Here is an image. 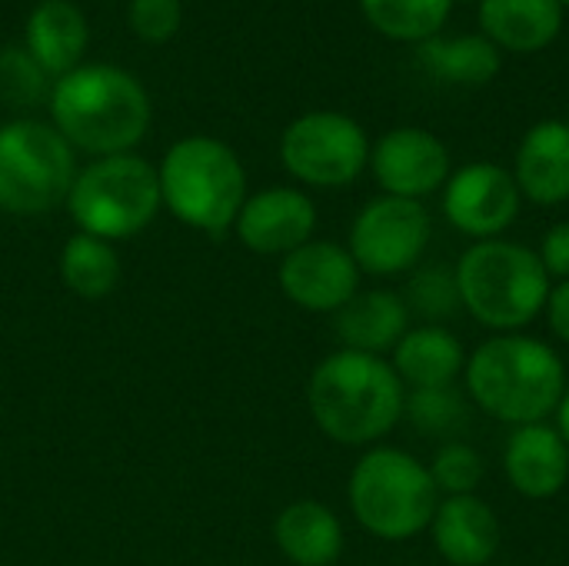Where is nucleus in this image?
<instances>
[{
  "label": "nucleus",
  "mask_w": 569,
  "mask_h": 566,
  "mask_svg": "<svg viewBox=\"0 0 569 566\" xmlns=\"http://www.w3.org/2000/svg\"><path fill=\"white\" fill-rule=\"evenodd\" d=\"M77 177V150L53 123L10 120L0 127V210L40 217L67 203Z\"/></svg>",
  "instance_id": "nucleus-8"
},
{
  "label": "nucleus",
  "mask_w": 569,
  "mask_h": 566,
  "mask_svg": "<svg viewBox=\"0 0 569 566\" xmlns=\"http://www.w3.org/2000/svg\"><path fill=\"white\" fill-rule=\"evenodd\" d=\"M470 397L457 384L450 387H427V390H407L403 420H410L423 437L437 440H457V434L470 424Z\"/></svg>",
  "instance_id": "nucleus-26"
},
{
  "label": "nucleus",
  "mask_w": 569,
  "mask_h": 566,
  "mask_svg": "<svg viewBox=\"0 0 569 566\" xmlns=\"http://www.w3.org/2000/svg\"><path fill=\"white\" fill-rule=\"evenodd\" d=\"M537 257L543 264V270L550 274L553 284L569 280V220H557L537 247Z\"/></svg>",
  "instance_id": "nucleus-30"
},
{
  "label": "nucleus",
  "mask_w": 569,
  "mask_h": 566,
  "mask_svg": "<svg viewBox=\"0 0 569 566\" xmlns=\"http://www.w3.org/2000/svg\"><path fill=\"white\" fill-rule=\"evenodd\" d=\"M370 173L387 197L427 200L453 173L447 143L423 127H393L370 143Z\"/></svg>",
  "instance_id": "nucleus-12"
},
{
  "label": "nucleus",
  "mask_w": 569,
  "mask_h": 566,
  "mask_svg": "<svg viewBox=\"0 0 569 566\" xmlns=\"http://www.w3.org/2000/svg\"><path fill=\"white\" fill-rule=\"evenodd\" d=\"M53 127L90 157L130 153L150 127L143 83L117 63H80L57 77L50 93Z\"/></svg>",
  "instance_id": "nucleus-3"
},
{
  "label": "nucleus",
  "mask_w": 569,
  "mask_h": 566,
  "mask_svg": "<svg viewBox=\"0 0 569 566\" xmlns=\"http://www.w3.org/2000/svg\"><path fill=\"white\" fill-rule=\"evenodd\" d=\"M543 314H547V324H550L553 337L569 347V280H560V284L550 287Z\"/></svg>",
  "instance_id": "nucleus-31"
},
{
  "label": "nucleus",
  "mask_w": 569,
  "mask_h": 566,
  "mask_svg": "<svg viewBox=\"0 0 569 566\" xmlns=\"http://www.w3.org/2000/svg\"><path fill=\"white\" fill-rule=\"evenodd\" d=\"M157 177L163 207L180 224L210 237L233 230L247 200V170L230 143L207 133L183 137L163 153Z\"/></svg>",
  "instance_id": "nucleus-6"
},
{
  "label": "nucleus",
  "mask_w": 569,
  "mask_h": 566,
  "mask_svg": "<svg viewBox=\"0 0 569 566\" xmlns=\"http://www.w3.org/2000/svg\"><path fill=\"white\" fill-rule=\"evenodd\" d=\"M410 317L413 314L403 294L373 287V290H360L350 304H343L333 314V334L343 350L390 357L393 347L403 340V334L413 327Z\"/></svg>",
  "instance_id": "nucleus-18"
},
{
  "label": "nucleus",
  "mask_w": 569,
  "mask_h": 566,
  "mask_svg": "<svg viewBox=\"0 0 569 566\" xmlns=\"http://www.w3.org/2000/svg\"><path fill=\"white\" fill-rule=\"evenodd\" d=\"M553 427L560 430V437L567 440L569 447V387L567 394H563V400H560V407H557V414H553Z\"/></svg>",
  "instance_id": "nucleus-32"
},
{
  "label": "nucleus",
  "mask_w": 569,
  "mask_h": 566,
  "mask_svg": "<svg viewBox=\"0 0 569 566\" xmlns=\"http://www.w3.org/2000/svg\"><path fill=\"white\" fill-rule=\"evenodd\" d=\"M427 534L440 560L450 566H490L503 540L500 517L480 494L443 497Z\"/></svg>",
  "instance_id": "nucleus-16"
},
{
  "label": "nucleus",
  "mask_w": 569,
  "mask_h": 566,
  "mask_svg": "<svg viewBox=\"0 0 569 566\" xmlns=\"http://www.w3.org/2000/svg\"><path fill=\"white\" fill-rule=\"evenodd\" d=\"M507 484L527 500H553L569 484V447L560 430L543 424L513 427L503 444Z\"/></svg>",
  "instance_id": "nucleus-15"
},
{
  "label": "nucleus",
  "mask_w": 569,
  "mask_h": 566,
  "mask_svg": "<svg viewBox=\"0 0 569 566\" xmlns=\"http://www.w3.org/2000/svg\"><path fill=\"white\" fill-rule=\"evenodd\" d=\"M433 240V217L423 200L373 197L367 200L347 237V250L367 277H403L413 274Z\"/></svg>",
  "instance_id": "nucleus-10"
},
{
  "label": "nucleus",
  "mask_w": 569,
  "mask_h": 566,
  "mask_svg": "<svg viewBox=\"0 0 569 566\" xmlns=\"http://www.w3.org/2000/svg\"><path fill=\"white\" fill-rule=\"evenodd\" d=\"M410 314L423 317V324H443L460 310V290H457V274L450 264H420L403 294Z\"/></svg>",
  "instance_id": "nucleus-27"
},
{
  "label": "nucleus",
  "mask_w": 569,
  "mask_h": 566,
  "mask_svg": "<svg viewBox=\"0 0 569 566\" xmlns=\"http://www.w3.org/2000/svg\"><path fill=\"white\" fill-rule=\"evenodd\" d=\"M490 566H510V564H490Z\"/></svg>",
  "instance_id": "nucleus-34"
},
{
  "label": "nucleus",
  "mask_w": 569,
  "mask_h": 566,
  "mask_svg": "<svg viewBox=\"0 0 569 566\" xmlns=\"http://www.w3.org/2000/svg\"><path fill=\"white\" fill-rule=\"evenodd\" d=\"M440 490L423 460L403 447H367L347 480L353 520L383 544H407L430 530Z\"/></svg>",
  "instance_id": "nucleus-5"
},
{
  "label": "nucleus",
  "mask_w": 569,
  "mask_h": 566,
  "mask_svg": "<svg viewBox=\"0 0 569 566\" xmlns=\"http://www.w3.org/2000/svg\"><path fill=\"white\" fill-rule=\"evenodd\" d=\"M513 180L523 200L537 207H560L569 200V123L540 120L533 123L513 157Z\"/></svg>",
  "instance_id": "nucleus-17"
},
{
  "label": "nucleus",
  "mask_w": 569,
  "mask_h": 566,
  "mask_svg": "<svg viewBox=\"0 0 569 566\" xmlns=\"http://www.w3.org/2000/svg\"><path fill=\"white\" fill-rule=\"evenodd\" d=\"M457 0H360L367 23L387 40L427 43L440 37Z\"/></svg>",
  "instance_id": "nucleus-25"
},
{
  "label": "nucleus",
  "mask_w": 569,
  "mask_h": 566,
  "mask_svg": "<svg viewBox=\"0 0 569 566\" xmlns=\"http://www.w3.org/2000/svg\"><path fill=\"white\" fill-rule=\"evenodd\" d=\"M407 390L450 387L463 377L467 350L463 340L443 324H417L387 357Z\"/></svg>",
  "instance_id": "nucleus-19"
},
{
  "label": "nucleus",
  "mask_w": 569,
  "mask_h": 566,
  "mask_svg": "<svg viewBox=\"0 0 569 566\" xmlns=\"http://www.w3.org/2000/svg\"><path fill=\"white\" fill-rule=\"evenodd\" d=\"M480 33L503 53H540L563 30L557 0H480Z\"/></svg>",
  "instance_id": "nucleus-20"
},
{
  "label": "nucleus",
  "mask_w": 569,
  "mask_h": 566,
  "mask_svg": "<svg viewBox=\"0 0 569 566\" xmlns=\"http://www.w3.org/2000/svg\"><path fill=\"white\" fill-rule=\"evenodd\" d=\"M453 274L460 307L490 334H523L543 317L553 287L537 247L507 237L470 244L457 257Z\"/></svg>",
  "instance_id": "nucleus-4"
},
{
  "label": "nucleus",
  "mask_w": 569,
  "mask_h": 566,
  "mask_svg": "<svg viewBox=\"0 0 569 566\" xmlns=\"http://www.w3.org/2000/svg\"><path fill=\"white\" fill-rule=\"evenodd\" d=\"M420 63L443 83L480 87L500 73L503 53L483 33H453L420 43Z\"/></svg>",
  "instance_id": "nucleus-23"
},
{
  "label": "nucleus",
  "mask_w": 569,
  "mask_h": 566,
  "mask_svg": "<svg viewBox=\"0 0 569 566\" xmlns=\"http://www.w3.org/2000/svg\"><path fill=\"white\" fill-rule=\"evenodd\" d=\"M440 497H467L477 494L483 477H487V464L483 454L467 444V440H447L433 450L430 464H427Z\"/></svg>",
  "instance_id": "nucleus-28"
},
{
  "label": "nucleus",
  "mask_w": 569,
  "mask_h": 566,
  "mask_svg": "<svg viewBox=\"0 0 569 566\" xmlns=\"http://www.w3.org/2000/svg\"><path fill=\"white\" fill-rule=\"evenodd\" d=\"M183 23L180 0H130L127 3V27L143 43H167Z\"/></svg>",
  "instance_id": "nucleus-29"
},
{
  "label": "nucleus",
  "mask_w": 569,
  "mask_h": 566,
  "mask_svg": "<svg viewBox=\"0 0 569 566\" xmlns=\"http://www.w3.org/2000/svg\"><path fill=\"white\" fill-rule=\"evenodd\" d=\"M273 540L293 566H337L343 554V524L320 500H293L277 514Z\"/></svg>",
  "instance_id": "nucleus-22"
},
{
  "label": "nucleus",
  "mask_w": 569,
  "mask_h": 566,
  "mask_svg": "<svg viewBox=\"0 0 569 566\" xmlns=\"http://www.w3.org/2000/svg\"><path fill=\"white\" fill-rule=\"evenodd\" d=\"M60 280L80 300H103L120 284V257L110 240L73 234L60 250Z\"/></svg>",
  "instance_id": "nucleus-24"
},
{
  "label": "nucleus",
  "mask_w": 569,
  "mask_h": 566,
  "mask_svg": "<svg viewBox=\"0 0 569 566\" xmlns=\"http://www.w3.org/2000/svg\"><path fill=\"white\" fill-rule=\"evenodd\" d=\"M440 193L447 224L473 244L503 237L517 224L523 207V193L513 180V170L493 160H473L457 167Z\"/></svg>",
  "instance_id": "nucleus-11"
},
{
  "label": "nucleus",
  "mask_w": 569,
  "mask_h": 566,
  "mask_svg": "<svg viewBox=\"0 0 569 566\" xmlns=\"http://www.w3.org/2000/svg\"><path fill=\"white\" fill-rule=\"evenodd\" d=\"M63 207L80 234L110 244L137 237L163 207L157 167L137 153L97 157L77 170Z\"/></svg>",
  "instance_id": "nucleus-7"
},
{
  "label": "nucleus",
  "mask_w": 569,
  "mask_h": 566,
  "mask_svg": "<svg viewBox=\"0 0 569 566\" xmlns=\"http://www.w3.org/2000/svg\"><path fill=\"white\" fill-rule=\"evenodd\" d=\"M360 267L337 240H307L293 254L280 257L277 284L283 297L307 314H337L360 294Z\"/></svg>",
  "instance_id": "nucleus-13"
},
{
  "label": "nucleus",
  "mask_w": 569,
  "mask_h": 566,
  "mask_svg": "<svg viewBox=\"0 0 569 566\" xmlns=\"http://www.w3.org/2000/svg\"><path fill=\"white\" fill-rule=\"evenodd\" d=\"M307 407L323 437L340 447H377L403 420L407 387L387 357L327 354L307 380Z\"/></svg>",
  "instance_id": "nucleus-2"
},
{
  "label": "nucleus",
  "mask_w": 569,
  "mask_h": 566,
  "mask_svg": "<svg viewBox=\"0 0 569 566\" xmlns=\"http://www.w3.org/2000/svg\"><path fill=\"white\" fill-rule=\"evenodd\" d=\"M280 163L303 187H350L370 163L367 130L340 110H310L287 123L280 137Z\"/></svg>",
  "instance_id": "nucleus-9"
},
{
  "label": "nucleus",
  "mask_w": 569,
  "mask_h": 566,
  "mask_svg": "<svg viewBox=\"0 0 569 566\" xmlns=\"http://www.w3.org/2000/svg\"><path fill=\"white\" fill-rule=\"evenodd\" d=\"M477 3H480V0H477Z\"/></svg>",
  "instance_id": "nucleus-35"
},
{
  "label": "nucleus",
  "mask_w": 569,
  "mask_h": 566,
  "mask_svg": "<svg viewBox=\"0 0 569 566\" xmlns=\"http://www.w3.org/2000/svg\"><path fill=\"white\" fill-rule=\"evenodd\" d=\"M557 3H560V7H563V10H569V0H557Z\"/></svg>",
  "instance_id": "nucleus-33"
},
{
  "label": "nucleus",
  "mask_w": 569,
  "mask_h": 566,
  "mask_svg": "<svg viewBox=\"0 0 569 566\" xmlns=\"http://www.w3.org/2000/svg\"><path fill=\"white\" fill-rule=\"evenodd\" d=\"M563 357L533 334H493L467 354L463 390L497 424L527 427L557 414L567 394Z\"/></svg>",
  "instance_id": "nucleus-1"
},
{
  "label": "nucleus",
  "mask_w": 569,
  "mask_h": 566,
  "mask_svg": "<svg viewBox=\"0 0 569 566\" xmlns=\"http://www.w3.org/2000/svg\"><path fill=\"white\" fill-rule=\"evenodd\" d=\"M87 40V17L70 0H40L27 17V53L40 73L63 77L80 67Z\"/></svg>",
  "instance_id": "nucleus-21"
},
{
  "label": "nucleus",
  "mask_w": 569,
  "mask_h": 566,
  "mask_svg": "<svg viewBox=\"0 0 569 566\" xmlns=\"http://www.w3.org/2000/svg\"><path fill=\"white\" fill-rule=\"evenodd\" d=\"M233 234L250 254L287 257L317 234V203L297 187H267L243 200Z\"/></svg>",
  "instance_id": "nucleus-14"
}]
</instances>
